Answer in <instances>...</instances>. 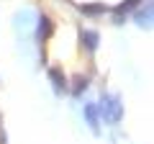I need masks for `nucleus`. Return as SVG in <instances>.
Returning <instances> with one entry per match:
<instances>
[{"instance_id":"obj_3","label":"nucleus","mask_w":154,"mask_h":144,"mask_svg":"<svg viewBox=\"0 0 154 144\" xmlns=\"http://www.w3.org/2000/svg\"><path fill=\"white\" fill-rule=\"evenodd\" d=\"M82 36H85V44H88V46H90V49H95V44H98V36H95V33H93V31H85V33H82Z\"/></svg>"},{"instance_id":"obj_2","label":"nucleus","mask_w":154,"mask_h":144,"mask_svg":"<svg viewBox=\"0 0 154 144\" xmlns=\"http://www.w3.org/2000/svg\"><path fill=\"white\" fill-rule=\"evenodd\" d=\"M85 113H88V121L93 129H98V116H95V105H85Z\"/></svg>"},{"instance_id":"obj_1","label":"nucleus","mask_w":154,"mask_h":144,"mask_svg":"<svg viewBox=\"0 0 154 144\" xmlns=\"http://www.w3.org/2000/svg\"><path fill=\"white\" fill-rule=\"evenodd\" d=\"M100 113H103V118H105L108 124L121 121V116H123V105H121V100L116 98V95H103V103H100Z\"/></svg>"}]
</instances>
